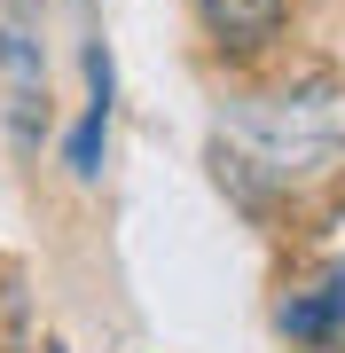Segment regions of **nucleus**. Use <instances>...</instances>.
Returning a JSON list of instances; mask_svg holds the SVG:
<instances>
[{"instance_id":"obj_1","label":"nucleus","mask_w":345,"mask_h":353,"mask_svg":"<svg viewBox=\"0 0 345 353\" xmlns=\"http://www.w3.org/2000/svg\"><path fill=\"white\" fill-rule=\"evenodd\" d=\"M228 126L267 173H322L330 157H345V87L259 94V102H243Z\"/></svg>"},{"instance_id":"obj_2","label":"nucleus","mask_w":345,"mask_h":353,"mask_svg":"<svg viewBox=\"0 0 345 353\" xmlns=\"http://www.w3.org/2000/svg\"><path fill=\"white\" fill-rule=\"evenodd\" d=\"M196 8H205V24L228 48H267L282 32V0H196Z\"/></svg>"},{"instance_id":"obj_3","label":"nucleus","mask_w":345,"mask_h":353,"mask_svg":"<svg viewBox=\"0 0 345 353\" xmlns=\"http://www.w3.org/2000/svg\"><path fill=\"white\" fill-rule=\"evenodd\" d=\"M337 314H345V290H337V283L306 290V299H282V330H291L298 345H322V338H337Z\"/></svg>"},{"instance_id":"obj_4","label":"nucleus","mask_w":345,"mask_h":353,"mask_svg":"<svg viewBox=\"0 0 345 353\" xmlns=\"http://www.w3.org/2000/svg\"><path fill=\"white\" fill-rule=\"evenodd\" d=\"M103 141H110V110H103V102H87V118H79L71 141H63V165H71L79 181H94V173H103Z\"/></svg>"},{"instance_id":"obj_5","label":"nucleus","mask_w":345,"mask_h":353,"mask_svg":"<svg viewBox=\"0 0 345 353\" xmlns=\"http://www.w3.org/2000/svg\"><path fill=\"white\" fill-rule=\"evenodd\" d=\"M87 87H94V102L110 110V94H118V71H110V48H103V39L87 48Z\"/></svg>"},{"instance_id":"obj_6","label":"nucleus","mask_w":345,"mask_h":353,"mask_svg":"<svg viewBox=\"0 0 345 353\" xmlns=\"http://www.w3.org/2000/svg\"><path fill=\"white\" fill-rule=\"evenodd\" d=\"M39 8L48 0H0V16H24V24H39Z\"/></svg>"}]
</instances>
